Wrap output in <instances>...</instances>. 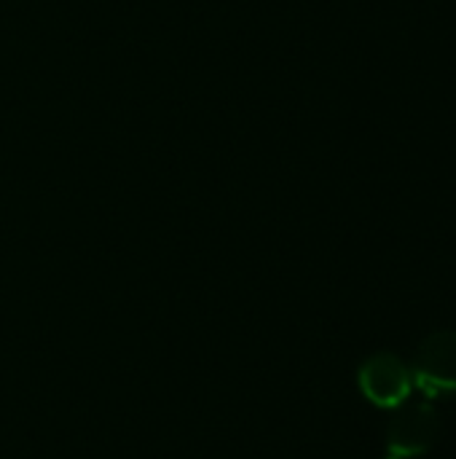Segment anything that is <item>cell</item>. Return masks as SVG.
Listing matches in <instances>:
<instances>
[{
  "label": "cell",
  "mask_w": 456,
  "mask_h": 459,
  "mask_svg": "<svg viewBox=\"0 0 456 459\" xmlns=\"http://www.w3.org/2000/svg\"><path fill=\"white\" fill-rule=\"evenodd\" d=\"M414 390L430 401L456 395V331L430 333L411 363Z\"/></svg>",
  "instance_id": "1"
},
{
  "label": "cell",
  "mask_w": 456,
  "mask_h": 459,
  "mask_svg": "<svg viewBox=\"0 0 456 459\" xmlns=\"http://www.w3.org/2000/svg\"><path fill=\"white\" fill-rule=\"evenodd\" d=\"M384 459H400V457H392V455H387V457H384Z\"/></svg>",
  "instance_id": "4"
},
{
  "label": "cell",
  "mask_w": 456,
  "mask_h": 459,
  "mask_svg": "<svg viewBox=\"0 0 456 459\" xmlns=\"http://www.w3.org/2000/svg\"><path fill=\"white\" fill-rule=\"evenodd\" d=\"M441 438V417L430 401H406L392 409L387 425V452L392 457L411 459L427 455Z\"/></svg>",
  "instance_id": "2"
},
{
  "label": "cell",
  "mask_w": 456,
  "mask_h": 459,
  "mask_svg": "<svg viewBox=\"0 0 456 459\" xmlns=\"http://www.w3.org/2000/svg\"><path fill=\"white\" fill-rule=\"evenodd\" d=\"M357 387L368 403L379 409H398L414 393L411 366L392 352H376L360 366Z\"/></svg>",
  "instance_id": "3"
}]
</instances>
